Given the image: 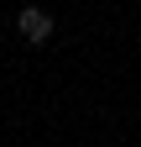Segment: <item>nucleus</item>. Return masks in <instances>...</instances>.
<instances>
[{
  "label": "nucleus",
  "instance_id": "1",
  "mask_svg": "<svg viewBox=\"0 0 141 147\" xmlns=\"http://www.w3.org/2000/svg\"><path fill=\"white\" fill-rule=\"evenodd\" d=\"M16 32H21L26 42H47V37H52V16L37 11V5H26L21 16H16Z\"/></svg>",
  "mask_w": 141,
  "mask_h": 147
}]
</instances>
